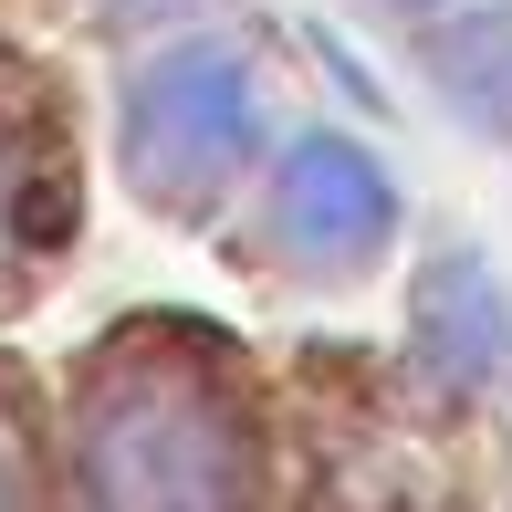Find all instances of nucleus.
Instances as JSON below:
<instances>
[{
  "mask_svg": "<svg viewBox=\"0 0 512 512\" xmlns=\"http://www.w3.org/2000/svg\"><path fill=\"white\" fill-rule=\"evenodd\" d=\"M0 512H21V450H11V418H0Z\"/></svg>",
  "mask_w": 512,
  "mask_h": 512,
  "instance_id": "423d86ee",
  "label": "nucleus"
},
{
  "mask_svg": "<svg viewBox=\"0 0 512 512\" xmlns=\"http://www.w3.org/2000/svg\"><path fill=\"white\" fill-rule=\"evenodd\" d=\"M0 220H11V189H0Z\"/></svg>",
  "mask_w": 512,
  "mask_h": 512,
  "instance_id": "0eeeda50",
  "label": "nucleus"
},
{
  "mask_svg": "<svg viewBox=\"0 0 512 512\" xmlns=\"http://www.w3.org/2000/svg\"><path fill=\"white\" fill-rule=\"evenodd\" d=\"M418 335H429V356L450 366V377H502L512 366V314L492 304V283H481L471 262H450L418 293Z\"/></svg>",
  "mask_w": 512,
  "mask_h": 512,
  "instance_id": "20e7f679",
  "label": "nucleus"
},
{
  "mask_svg": "<svg viewBox=\"0 0 512 512\" xmlns=\"http://www.w3.org/2000/svg\"><path fill=\"white\" fill-rule=\"evenodd\" d=\"M272 220H283V241L304 251V262H366V251L398 230V189H387V168L366 147H345V136H314V147H293L283 189H272Z\"/></svg>",
  "mask_w": 512,
  "mask_h": 512,
  "instance_id": "7ed1b4c3",
  "label": "nucleus"
},
{
  "mask_svg": "<svg viewBox=\"0 0 512 512\" xmlns=\"http://www.w3.org/2000/svg\"><path fill=\"white\" fill-rule=\"evenodd\" d=\"M251 147V74L230 53H168L147 84H136L126 115V168L147 199H209L230 178V157Z\"/></svg>",
  "mask_w": 512,
  "mask_h": 512,
  "instance_id": "f03ea898",
  "label": "nucleus"
},
{
  "mask_svg": "<svg viewBox=\"0 0 512 512\" xmlns=\"http://www.w3.org/2000/svg\"><path fill=\"white\" fill-rule=\"evenodd\" d=\"M450 84H460L481 115H502V126H512V11L471 21V32L450 42Z\"/></svg>",
  "mask_w": 512,
  "mask_h": 512,
  "instance_id": "39448f33",
  "label": "nucleus"
},
{
  "mask_svg": "<svg viewBox=\"0 0 512 512\" xmlns=\"http://www.w3.org/2000/svg\"><path fill=\"white\" fill-rule=\"evenodd\" d=\"M74 481L84 512H230L241 502V418L199 366L126 356L84 398Z\"/></svg>",
  "mask_w": 512,
  "mask_h": 512,
  "instance_id": "f257e3e1",
  "label": "nucleus"
}]
</instances>
